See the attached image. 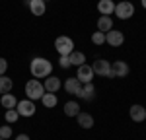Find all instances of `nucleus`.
<instances>
[{
	"label": "nucleus",
	"instance_id": "1",
	"mask_svg": "<svg viewBox=\"0 0 146 140\" xmlns=\"http://www.w3.org/2000/svg\"><path fill=\"white\" fill-rule=\"evenodd\" d=\"M29 70H31V74H33L35 78L39 80V78H47V76L51 74L53 64H51L47 58H43V57H35V58H31Z\"/></svg>",
	"mask_w": 146,
	"mask_h": 140
},
{
	"label": "nucleus",
	"instance_id": "2",
	"mask_svg": "<svg viewBox=\"0 0 146 140\" xmlns=\"http://www.w3.org/2000/svg\"><path fill=\"white\" fill-rule=\"evenodd\" d=\"M43 93H45V88H43V84L37 80V78H33V80H29L25 84V95H27V99H31V101L41 99Z\"/></svg>",
	"mask_w": 146,
	"mask_h": 140
},
{
	"label": "nucleus",
	"instance_id": "3",
	"mask_svg": "<svg viewBox=\"0 0 146 140\" xmlns=\"http://www.w3.org/2000/svg\"><path fill=\"white\" fill-rule=\"evenodd\" d=\"M92 70H94V74H98V76H103V78H115V72H113L111 64H109V60H103V58H98V60H94V64H92Z\"/></svg>",
	"mask_w": 146,
	"mask_h": 140
},
{
	"label": "nucleus",
	"instance_id": "4",
	"mask_svg": "<svg viewBox=\"0 0 146 140\" xmlns=\"http://www.w3.org/2000/svg\"><path fill=\"white\" fill-rule=\"evenodd\" d=\"M119 20H129V18H133V14H135V4L133 2H129V0H123V2H119V4H115V12H113Z\"/></svg>",
	"mask_w": 146,
	"mask_h": 140
},
{
	"label": "nucleus",
	"instance_id": "5",
	"mask_svg": "<svg viewBox=\"0 0 146 140\" xmlns=\"http://www.w3.org/2000/svg\"><path fill=\"white\" fill-rule=\"evenodd\" d=\"M55 49L58 55H70L74 51V41L66 35H60V37L55 39Z\"/></svg>",
	"mask_w": 146,
	"mask_h": 140
},
{
	"label": "nucleus",
	"instance_id": "6",
	"mask_svg": "<svg viewBox=\"0 0 146 140\" xmlns=\"http://www.w3.org/2000/svg\"><path fill=\"white\" fill-rule=\"evenodd\" d=\"M16 109H18V113H20V117H31L35 113V103L31 101V99H22V101H18V105H16Z\"/></svg>",
	"mask_w": 146,
	"mask_h": 140
},
{
	"label": "nucleus",
	"instance_id": "7",
	"mask_svg": "<svg viewBox=\"0 0 146 140\" xmlns=\"http://www.w3.org/2000/svg\"><path fill=\"white\" fill-rule=\"evenodd\" d=\"M105 43L109 47H121L125 43V35L121 31H117V29H111V31L105 33Z\"/></svg>",
	"mask_w": 146,
	"mask_h": 140
},
{
	"label": "nucleus",
	"instance_id": "8",
	"mask_svg": "<svg viewBox=\"0 0 146 140\" xmlns=\"http://www.w3.org/2000/svg\"><path fill=\"white\" fill-rule=\"evenodd\" d=\"M76 95H78L82 101H94V97H96V88H94V84H92V82L84 84V86L78 90Z\"/></svg>",
	"mask_w": 146,
	"mask_h": 140
},
{
	"label": "nucleus",
	"instance_id": "9",
	"mask_svg": "<svg viewBox=\"0 0 146 140\" xmlns=\"http://www.w3.org/2000/svg\"><path fill=\"white\" fill-rule=\"evenodd\" d=\"M25 4L33 16H43L47 10V2H43V0H25Z\"/></svg>",
	"mask_w": 146,
	"mask_h": 140
},
{
	"label": "nucleus",
	"instance_id": "10",
	"mask_svg": "<svg viewBox=\"0 0 146 140\" xmlns=\"http://www.w3.org/2000/svg\"><path fill=\"white\" fill-rule=\"evenodd\" d=\"M80 80V84H88V82H92V78H94V70H92V66H88V64H82V66H78V76H76Z\"/></svg>",
	"mask_w": 146,
	"mask_h": 140
},
{
	"label": "nucleus",
	"instance_id": "11",
	"mask_svg": "<svg viewBox=\"0 0 146 140\" xmlns=\"http://www.w3.org/2000/svg\"><path fill=\"white\" fill-rule=\"evenodd\" d=\"M129 115H131V119L135 123H142V121H146V109L142 105H133L131 111H129Z\"/></svg>",
	"mask_w": 146,
	"mask_h": 140
},
{
	"label": "nucleus",
	"instance_id": "12",
	"mask_svg": "<svg viewBox=\"0 0 146 140\" xmlns=\"http://www.w3.org/2000/svg\"><path fill=\"white\" fill-rule=\"evenodd\" d=\"M43 88H45V92L55 93V92L60 90V80H58L56 76H47L45 82H43Z\"/></svg>",
	"mask_w": 146,
	"mask_h": 140
},
{
	"label": "nucleus",
	"instance_id": "13",
	"mask_svg": "<svg viewBox=\"0 0 146 140\" xmlns=\"http://www.w3.org/2000/svg\"><path fill=\"white\" fill-rule=\"evenodd\" d=\"M98 10L101 16H111L115 12V2L113 0H100L98 2Z\"/></svg>",
	"mask_w": 146,
	"mask_h": 140
},
{
	"label": "nucleus",
	"instance_id": "14",
	"mask_svg": "<svg viewBox=\"0 0 146 140\" xmlns=\"http://www.w3.org/2000/svg\"><path fill=\"white\" fill-rule=\"evenodd\" d=\"M113 72H115V76H119V78H125L127 74H129V64L125 62V60H115L111 64Z\"/></svg>",
	"mask_w": 146,
	"mask_h": 140
},
{
	"label": "nucleus",
	"instance_id": "15",
	"mask_svg": "<svg viewBox=\"0 0 146 140\" xmlns=\"http://www.w3.org/2000/svg\"><path fill=\"white\" fill-rule=\"evenodd\" d=\"M76 121H78V125L82 128H92V127H94V117H92L90 113L80 111L78 115H76Z\"/></svg>",
	"mask_w": 146,
	"mask_h": 140
},
{
	"label": "nucleus",
	"instance_id": "16",
	"mask_svg": "<svg viewBox=\"0 0 146 140\" xmlns=\"http://www.w3.org/2000/svg\"><path fill=\"white\" fill-rule=\"evenodd\" d=\"M113 29V20L111 16H101L100 20H98V31L101 33H107V31H111Z\"/></svg>",
	"mask_w": 146,
	"mask_h": 140
},
{
	"label": "nucleus",
	"instance_id": "17",
	"mask_svg": "<svg viewBox=\"0 0 146 140\" xmlns=\"http://www.w3.org/2000/svg\"><path fill=\"white\" fill-rule=\"evenodd\" d=\"M0 103H2V107H4V109H16L18 99H16V95H12V93H2Z\"/></svg>",
	"mask_w": 146,
	"mask_h": 140
},
{
	"label": "nucleus",
	"instance_id": "18",
	"mask_svg": "<svg viewBox=\"0 0 146 140\" xmlns=\"http://www.w3.org/2000/svg\"><path fill=\"white\" fill-rule=\"evenodd\" d=\"M82 88V84H80V80L78 78H68L66 82H64V90H66L68 93H78V90Z\"/></svg>",
	"mask_w": 146,
	"mask_h": 140
},
{
	"label": "nucleus",
	"instance_id": "19",
	"mask_svg": "<svg viewBox=\"0 0 146 140\" xmlns=\"http://www.w3.org/2000/svg\"><path fill=\"white\" fill-rule=\"evenodd\" d=\"M68 57H70V64H72V66H82V64H86V55L80 53V51H72Z\"/></svg>",
	"mask_w": 146,
	"mask_h": 140
},
{
	"label": "nucleus",
	"instance_id": "20",
	"mask_svg": "<svg viewBox=\"0 0 146 140\" xmlns=\"http://www.w3.org/2000/svg\"><path fill=\"white\" fill-rule=\"evenodd\" d=\"M78 113H80L78 101H66V103H64V115L66 117H76Z\"/></svg>",
	"mask_w": 146,
	"mask_h": 140
},
{
	"label": "nucleus",
	"instance_id": "21",
	"mask_svg": "<svg viewBox=\"0 0 146 140\" xmlns=\"http://www.w3.org/2000/svg\"><path fill=\"white\" fill-rule=\"evenodd\" d=\"M12 88H14V82L8 76H0V95L2 93H10Z\"/></svg>",
	"mask_w": 146,
	"mask_h": 140
},
{
	"label": "nucleus",
	"instance_id": "22",
	"mask_svg": "<svg viewBox=\"0 0 146 140\" xmlns=\"http://www.w3.org/2000/svg\"><path fill=\"white\" fill-rule=\"evenodd\" d=\"M41 103L45 105V107H49V109H51V107H55V105L58 103V99H56V95H55V93L45 92V93H43V97H41Z\"/></svg>",
	"mask_w": 146,
	"mask_h": 140
},
{
	"label": "nucleus",
	"instance_id": "23",
	"mask_svg": "<svg viewBox=\"0 0 146 140\" xmlns=\"http://www.w3.org/2000/svg\"><path fill=\"white\" fill-rule=\"evenodd\" d=\"M18 117H20L18 109H6V115H4L6 123H16V121H18Z\"/></svg>",
	"mask_w": 146,
	"mask_h": 140
},
{
	"label": "nucleus",
	"instance_id": "24",
	"mask_svg": "<svg viewBox=\"0 0 146 140\" xmlns=\"http://www.w3.org/2000/svg\"><path fill=\"white\" fill-rule=\"evenodd\" d=\"M92 41H94V45H103V43H105V33L96 31V33L92 35Z\"/></svg>",
	"mask_w": 146,
	"mask_h": 140
},
{
	"label": "nucleus",
	"instance_id": "25",
	"mask_svg": "<svg viewBox=\"0 0 146 140\" xmlns=\"http://www.w3.org/2000/svg\"><path fill=\"white\" fill-rule=\"evenodd\" d=\"M10 136H12V128L8 127V125H4V127H0V138L8 140Z\"/></svg>",
	"mask_w": 146,
	"mask_h": 140
},
{
	"label": "nucleus",
	"instance_id": "26",
	"mask_svg": "<svg viewBox=\"0 0 146 140\" xmlns=\"http://www.w3.org/2000/svg\"><path fill=\"white\" fill-rule=\"evenodd\" d=\"M58 64H60L62 68H68V66H72V64H70V57H68V55H60V58H58Z\"/></svg>",
	"mask_w": 146,
	"mask_h": 140
},
{
	"label": "nucleus",
	"instance_id": "27",
	"mask_svg": "<svg viewBox=\"0 0 146 140\" xmlns=\"http://www.w3.org/2000/svg\"><path fill=\"white\" fill-rule=\"evenodd\" d=\"M8 70V60L6 58H0V76H4Z\"/></svg>",
	"mask_w": 146,
	"mask_h": 140
},
{
	"label": "nucleus",
	"instance_id": "28",
	"mask_svg": "<svg viewBox=\"0 0 146 140\" xmlns=\"http://www.w3.org/2000/svg\"><path fill=\"white\" fill-rule=\"evenodd\" d=\"M14 140H31V138H29L27 134H18V136H16Z\"/></svg>",
	"mask_w": 146,
	"mask_h": 140
},
{
	"label": "nucleus",
	"instance_id": "29",
	"mask_svg": "<svg viewBox=\"0 0 146 140\" xmlns=\"http://www.w3.org/2000/svg\"><path fill=\"white\" fill-rule=\"evenodd\" d=\"M140 2H142V8H146V0H140Z\"/></svg>",
	"mask_w": 146,
	"mask_h": 140
},
{
	"label": "nucleus",
	"instance_id": "30",
	"mask_svg": "<svg viewBox=\"0 0 146 140\" xmlns=\"http://www.w3.org/2000/svg\"><path fill=\"white\" fill-rule=\"evenodd\" d=\"M43 2H49V0H43Z\"/></svg>",
	"mask_w": 146,
	"mask_h": 140
},
{
	"label": "nucleus",
	"instance_id": "31",
	"mask_svg": "<svg viewBox=\"0 0 146 140\" xmlns=\"http://www.w3.org/2000/svg\"><path fill=\"white\" fill-rule=\"evenodd\" d=\"M0 140H4V138H0Z\"/></svg>",
	"mask_w": 146,
	"mask_h": 140
}]
</instances>
